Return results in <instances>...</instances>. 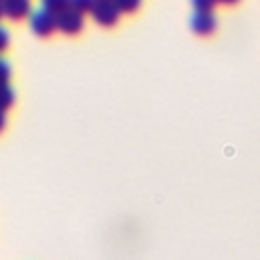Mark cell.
I'll list each match as a JSON object with an SVG mask.
<instances>
[{
  "instance_id": "cell-1",
  "label": "cell",
  "mask_w": 260,
  "mask_h": 260,
  "mask_svg": "<svg viewBox=\"0 0 260 260\" xmlns=\"http://www.w3.org/2000/svg\"><path fill=\"white\" fill-rule=\"evenodd\" d=\"M55 28L67 37H73V35L81 32V28H83V14L77 12L75 8L67 6L65 10L55 14Z\"/></svg>"
},
{
  "instance_id": "cell-2",
  "label": "cell",
  "mask_w": 260,
  "mask_h": 260,
  "mask_svg": "<svg viewBox=\"0 0 260 260\" xmlns=\"http://www.w3.org/2000/svg\"><path fill=\"white\" fill-rule=\"evenodd\" d=\"M89 12H91L93 20L102 26H112L120 18V10L114 4V0H95Z\"/></svg>"
},
{
  "instance_id": "cell-3",
  "label": "cell",
  "mask_w": 260,
  "mask_h": 260,
  "mask_svg": "<svg viewBox=\"0 0 260 260\" xmlns=\"http://www.w3.org/2000/svg\"><path fill=\"white\" fill-rule=\"evenodd\" d=\"M28 20H30V28H32V32L39 35V37H49V35L55 30V14L49 12V10L43 8V6L30 10Z\"/></svg>"
},
{
  "instance_id": "cell-4",
  "label": "cell",
  "mask_w": 260,
  "mask_h": 260,
  "mask_svg": "<svg viewBox=\"0 0 260 260\" xmlns=\"http://www.w3.org/2000/svg\"><path fill=\"white\" fill-rule=\"evenodd\" d=\"M191 28H193V32H197V35H201V37H207V35H211L213 30H215V24H217V20H215V14L211 12V10H195L193 14H191Z\"/></svg>"
},
{
  "instance_id": "cell-5",
  "label": "cell",
  "mask_w": 260,
  "mask_h": 260,
  "mask_svg": "<svg viewBox=\"0 0 260 260\" xmlns=\"http://www.w3.org/2000/svg\"><path fill=\"white\" fill-rule=\"evenodd\" d=\"M2 12L6 18L20 20L30 14V0H2Z\"/></svg>"
},
{
  "instance_id": "cell-6",
  "label": "cell",
  "mask_w": 260,
  "mask_h": 260,
  "mask_svg": "<svg viewBox=\"0 0 260 260\" xmlns=\"http://www.w3.org/2000/svg\"><path fill=\"white\" fill-rule=\"evenodd\" d=\"M14 104V89L10 83H0V110L6 112Z\"/></svg>"
},
{
  "instance_id": "cell-7",
  "label": "cell",
  "mask_w": 260,
  "mask_h": 260,
  "mask_svg": "<svg viewBox=\"0 0 260 260\" xmlns=\"http://www.w3.org/2000/svg\"><path fill=\"white\" fill-rule=\"evenodd\" d=\"M41 6L47 8L49 12L57 14V12H61V10H65L69 6V0H41Z\"/></svg>"
},
{
  "instance_id": "cell-8",
  "label": "cell",
  "mask_w": 260,
  "mask_h": 260,
  "mask_svg": "<svg viewBox=\"0 0 260 260\" xmlns=\"http://www.w3.org/2000/svg\"><path fill=\"white\" fill-rule=\"evenodd\" d=\"M120 12H134L140 6V0H114Z\"/></svg>"
},
{
  "instance_id": "cell-9",
  "label": "cell",
  "mask_w": 260,
  "mask_h": 260,
  "mask_svg": "<svg viewBox=\"0 0 260 260\" xmlns=\"http://www.w3.org/2000/svg\"><path fill=\"white\" fill-rule=\"evenodd\" d=\"M93 2L95 0H69V6L71 8H75L77 12H87V10H91V6H93Z\"/></svg>"
},
{
  "instance_id": "cell-10",
  "label": "cell",
  "mask_w": 260,
  "mask_h": 260,
  "mask_svg": "<svg viewBox=\"0 0 260 260\" xmlns=\"http://www.w3.org/2000/svg\"><path fill=\"white\" fill-rule=\"evenodd\" d=\"M10 79V63L0 57V83H8Z\"/></svg>"
},
{
  "instance_id": "cell-11",
  "label": "cell",
  "mask_w": 260,
  "mask_h": 260,
  "mask_svg": "<svg viewBox=\"0 0 260 260\" xmlns=\"http://www.w3.org/2000/svg\"><path fill=\"white\" fill-rule=\"evenodd\" d=\"M217 0H191V4L195 6V10H211L215 6Z\"/></svg>"
},
{
  "instance_id": "cell-12",
  "label": "cell",
  "mask_w": 260,
  "mask_h": 260,
  "mask_svg": "<svg viewBox=\"0 0 260 260\" xmlns=\"http://www.w3.org/2000/svg\"><path fill=\"white\" fill-rule=\"evenodd\" d=\"M8 43H10V35H8V30L0 24V53H2V51H6Z\"/></svg>"
},
{
  "instance_id": "cell-13",
  "label": "cell",
  "mask_w": 260,
  "mask_h": 260,
  "mask_svg": "<svg viewBox=\"0 0 260 260\" xmlns=\"http://www.w3.org/2000/svg\"><path fill=\"white\" fill-rule=\"evenodd\" d=\"M4 126H6V114L0 110V132L4 130Z\"/></svg>"
},
{
  "instance_id": "cell-14",
  "label": "cell",
  "mask_w": 260,
  "mask_h": 260,
  "mask_svg": "<svg viewBox=\"0 0 260 260\" xmlns=\"http://www.w3.org/2000/svg\"><path fill=\"white\" fill-rule=\"evenodd\" d=\"M217 2H221V4H236L238 0H217Z\"/></svg>"
},
{
  "instance_id": "cell-15",
  "label": "cell",
  "mask_w": 260,
  "mask_h": 260,
  "mask_svg": "<svg viewBox=\"0 0 260 260\" xmlns=\"http://www.w3.org/2000/svg\"><path fill=\"white\" fill-rule=\"evenodd\" d=\"M4 16V12H2V0H0V18Z\"/></svg>"
}]
</instances>
